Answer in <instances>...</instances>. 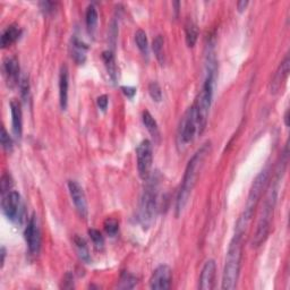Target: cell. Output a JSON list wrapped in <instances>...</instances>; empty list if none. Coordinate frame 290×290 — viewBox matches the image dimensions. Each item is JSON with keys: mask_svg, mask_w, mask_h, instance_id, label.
Instances as JSON below:
<instances>
[{"mask_svg": "<svg viewBox=\"0 0 290 290\" xmlns=\"http://www.w3.org/2000/svg\"><path fill=\"white\" fill-rule=\"evenodd\" d=\"M211 153V143L206 142L202 145L200 149L196 151L195 154L191 157L190 160L187 163V167L185 169L184 178L182 185L178 191L177 196V203H176V212L177 216H180L183 213L185 206L187 205L189 196L193 191L196 183H198V178L200 173L203 169L206 159L209 158Z\"/></svg>", "mask_w": 290, "mask_h": 290, "instance_id": "6da1fadb", "label": "cell"}, {"mask_svg": "<svg viewBox=\"0 0 290 290\" xmlns=\"http://www.w3.org/2000/svg\"><path fill=\"white\" fill-rule=\"evenodd\" d=\"M243 239L244 234L235 233L231 242L229 244L222 273L221 288L223 290H233L237 287L240 266H242Z\"/></svg>", "mask_w": 290, "mask_h": 290, "instance_id": "7a4b0ae2", "label": "cell"}, {"mask_svg": "<svg viewBox=\"0 0 290 290\" xmlns=\"http://www.w3.org/2000/svg\"><path fill=\"white\" fill-rule=\"evenodd\" d=\"M269 176H270V170L267 168H265L255 177L253 184H252V187L249 189V194L247 201H246L244 211L242 215H240L237 221L236 233L245 234L246 229H247V227L249 226L256 207L260 203L262 195H263V191L266 187L267 182H269Z\"/></svg>", "mask_w": 290, "mask_h": 290, "instance_id": "3957f363", "label": "cell"}, {"mask_svg": "<svg viewBox=\"0 0 290 290\" xmlns=\"http://www.w3.org/2000/svg\"><path fill=\"white\" fill-rule=\"evenodd\" d=\"M147 184L140 201L139 220L143 229H149L156 221L159 204V179L152 176L146 179Z\"/></svg>", "mask_w": 290, "mask_h": 290, "instance_id": "277c9868", "label": "cell"}, {"mask_svg": "<svg viewBox=\"0 0 290 290\" xmlns=\"http://www.w3.org/2000/svg\"><path fill=\"white\" fill-rule=\"evenodd\" d=\"M277 196H278L277 187L276 186H273L266 195L263 207H262L261 215L259 218V221H257L256 230L254 234L253 240H252V246H253V247H259V246H261L265 242L267 236H269L273 212H275V207L277 203Z\"/></svg>", "mask_w": 290, "mask_h": 290, "instance_id": "5b68a950", "label": "cell"}, {"mask_svg": "<svg viewBox=\"0 0 290 290\" xmlns=\"http://www.w3.org/2000/svg\"><path fill=\"white\" fill-rule=\"evenodd\" d=\"M216 75L206 74L204 84L199 93L198 98L193 105L195 110L196 119H198L199 125V134L201 135L204 132L207 124V118H209V112L213 98V87H215Z\"/></svg>", "mask_w": 290, "mask_h": 290, "instance_id": "8992f818", "label": "cell"}, {"mask_svg": "<svg viewBox=\"0 0 290 290\" xmlns=\"http://www.w3.org/2000/svg\"><path fill=\"white\" fill-rule=\"evenodd\" d=\"M199 135V125L198 119L193 106H191L187 111L185 112L184 117L180 122L179 130H178V142L179 145L187 146L189 143L194 141L195 136Z\"/></svg>", "mask_w": 290, "mask_h": 290, "instance_id": "52a82bcc", "label": "cell"}, {"mask_svg": "<svg viewBox=\"0 0 290 290\" xmlns=\"http://www.w3.org/2000/svg\"><path fill=\"white\" fill-rule=\"evenodd\" d=\"M2 206L4 215L12 222H21L23 219L24 205L18 191L10 190L3 195Z\"/></svg>", "mask_w": 290, "mask_h": 290, "instance_id": "ba28073f", "label": "cell"}, {"mask_svg": "<svg viewBox=\"0 0 290 290\" xmlns=\"http://www.w3.org/2000/svg\"><path fill=\"white\" fill-rule=\"evenodd\" d=\"M136 159H138V170L142 179L146 180L150 177L152 161H153V150L152 144L149 140L142 141L136 149Z\"/></svg>", "mask_w": 290, "mask_h": 290, "instance_id": "9c48e42d", "label": "cell"}, {"mask_svg": "<svg viewBox=\"0 0 290 290\" xmlns=\"http://www.w3.org/2000/svg\"><path fill=\"white\" fill-rule=\"evenodd\" d=\"M25 240L31 254H37L41 247V230L35 215L32 216L25 228Z\"/></svg>", "mask_w": 290, "mask_h": 290, "instance_id": "30bf717a", "label": "cell"}, {"mask_svg": "<svg viewBox=\"0 0 290 290\" xmlns=\"http://www.w3.org/2000/svg\"><path fill=\"white\" fill-rule=\"evenodd\" d=\"M172 272L170 266L166 264L159 265L153 271L150 278V288L153 290H165L169 289L171 286Z\"/></svg>", "mask_w": 290, "mask_h": 290, "instance_id": "8fae6325", "label": "cell"}, {"mask_svg": "<svg viewBox=\"0 0 290 290\" xmlns=\"http://www.w3.org/2000/svg\"><path fill=\"white\" fill-rule=\"evenodd\" d=\"M68 189H69L70 198L73 200V203L76 207V210H78L79 215L82 218H86L87 203H86V198L83 187H82L78 182H75V180H70L68 183Z\"/></svg>", "mask_w": 290, "mask_h": 290, "instance_id": "7c38bea8", "label": "cell"}, {"mask_svg": "<svg viewBox=\"0 0 290 290\" xmlns=\"http://www.w3.org/2000/svg\"><path fill=\"white\" fill-rule=\"evenodd\" d=\"M216 272H217L216 262L213 260L206 261L200 276L199 288L202 290H211L215 288Z\"/></svg>", "mask_w": 290, "mask_h": 290, "instance_id": "4fadbf2b", "label": "cell"}, {"mask_svg": "<svg viewBox=\"0 0 290 290\" xmlns=\"http://www.w3.org/2000/svg\"><path fill=\"white\" fill-rule=\"evenodd\" d=\"M4 73L7 81V85L14 87L20 83V65L16 58H7L4 62Z\"/></svg>", "mask_w": 290, "mask_h": 290, "instance_id": "5bb4252c", "label": "cell"}, {"mask_svg": "<svg viewBox=\"0 0 290 290\" xmlns=\"http://www.w3.org/2000/svg\"><path fill=\"white\" fill-rule=\"evenodd\" d=\"M10 111H12V127L16 139L21 140L23 134V114L18 100L10 101Z\"/></svg>", "mask_w": 290, "mask_h": 290, "instance_id": "9a60e30c", "label": "cell"}, {"mask_svg": "<svg viewBox=\"0 0 290 290\" xmlns=\"http://www.w3.org/2000/svg\"><path fill=\"white\" fill-rule=\"evenodd\" d=\"M68 89H69V74L66 65L62 66L59 75V102L60 108L66 110L68 105Z\"/></svg>", "mask_w": 290, "mask_h": 290, "instance_id": "2e32d148", "label": "cell"}, {"mask_svg": "<svg viewBox=\"0 0 290 290\" xmlns=\"http://www.w3.org/2000/svg\"><path fill=\"white\" fill-rule=\"evenodd\" d=\"M87 47L85 43L80 40L78 36H73L72 41H70V53H72V58L75 60L76 64L82 65L85 63L86 60V52Z\"/></svg>", "mask_w": 290, "mask_h": 290, "instance_id": "e0dca14e", "label": "cell"}, {"mask_svg": "<svg viewBox=\"0 0 290 290\" xmlns=\"http://www.w3.org/2000/svg\"><path fill=\"white\" fill-rule=\"evenodd\" d=\"M289 56H286L283 59V62L280 64V66L278 67L275 78L271 82V92L277 93L279 90L281 89V85L284 81H286L288 73H289Z\"/></svg>", "mask_w": 290, "mask_h": 290, "instance_id": "ac0fdd59", "label": "cell"}, {"mask_svg": "<svg viewBox=\"0 0 290 290\" xmlns=\"http://www.w3.org/2000/svg\"><path fill=\"white\" fill-rule=\"evenodd\" d=\"M22 34V30L18 25L12 24L9 25L6 30L4 31V33L2 35V47L5 49L9 46H12L13 43H15L20 39V36Z\"/></svg>", "mask_w": 290, "mask_h": 290, "instance_id": "d6986e66", "label": "cell"}, {"mask_svg": "<svg viewBox=\"0 0 290 290\" xmlns=\"http://www.w3.org/2000/svg\"><path fill=\"white\" fill-rule=\"evenodd\" d=\"M73 243L75 246V249L78 252V255L80 259L84 262L86 264H90L92 262L91 259V254H90V250H89V246L86 244V240L79 236V235H75L74 238H73Z\"/></svg>", "mask_w": 290, "mask_h": 290, "instance_id": "ffe728a7", "label": "cell"}, {"mask_svg": "<svg viewBox=\"0 0 290 290\" xmlns=\"http://www.w3.org/2000/svg\"><path fill=\"white\" fill-rule=\"evenodd\" d=\"M199 37V27L194 22L188 21L187 24L185 25V39L186 43L189 48H193L195 46L196 41Z\"/></svg>", "mask_w": 290, "mask_h": 290, "instance_id": "44dd1931", "label": "cell"}, {"mask_svg": "<svg viewBox=\"0 0 290 290\" xmlns=\"http://www.w3.org/2000/svg\"><path fill=\"white\" fill-rule=\"evenodd\" d=\"M102 59L103 62L106 64V67L108 70V74L110 76L111 80L113 82L117 81V66H116V62H114V56H113V52L110 50H107V51H103L102 53Z\"/></svg>", "mask_w": 290, "mask_h": 290, "instance_id": "7402d4cb", "label": "cell"}, {"mask_svg": "<svg viewBox=\"0 0 290 290\" xmlns=\"http://www.w3.org/2000/svg\"><path fill=\"white\" fill-rule=\"evenodd\" d=\"M153 52L156 54V58L160 65L165 64L166 54H165V39L162 35H157L152 43Z\"/></svg>", "mask_w": 290, "mask_h": 290, "instance_id": "603a6c76", "label": "cell"}, {"mask_svg": "<svg viewBox=\"0 0 290 290\" xmlns=\"http://www.w3.org/2000/svg\"><path fill=\"white\" fill-rule=\"evenodd\" d=\"M98 21H99V15H98V10H96V8L94 6H93V5H90V6L86 8L85 22H86L87 30H89V32H90L91 34L94 33V31L96 30Z\"/></svg>", "mask_w": 290, "mask_h": 290, "instance_id": "cb8c5ba5", "label": "cell"}, {"mask_svg": "<svg viewBox=\"0 0 290 290\" xmlns=\"http://www.w3.org/2000/svg\"><path fill=\"white\" fill-rule=\"evenodd\" d=\"M142 120H143L144 126L146 127V129L149 130V133L153 136V138H159L160 133H159L158 124L156 122V119L153 118V116L149 111L145 110L143 112V114H142Z\"/></svg>", "mask_w": 290, "mask_h": 290, "instance_id": "d4e9b609", "label": "cell"}, {"mask_svg": "<svg viewBox=\"0 0 290 290\" xmlns=\"http://www.w3.org/2000/svg\"><path fill=\"white\" fill-rule=\"evenodd\" d=\"M135 42L140 51L147 56L149 54V42H147V35L143 30H138L135 32Z\"/></svg>", "mask_w": 290, "mask_h": 290, "instance_id": "484cf974", "label": "cell"}, {"mask_svg": "<svg viewBox=\"0 0 290 290\" xmlns=\"http://www.w3.org/2000/svg\"><path fill=\"white\" fill-rule=\"evenodd\" d=\"M138 284V278L130 275L128 272H124L120 277L118 288L120 289H133Z\"/></svg>", "mask_w": 290, "mask_h": 290, "instance_id": "4316f807", "label": "cell"}, {"mask_svg": "<svg viewBox=\"0 0 290 290\" xmlns=\"http://www.w3.org/2000/svg\"><path fill=\"white\" fill-rule=\"evenodd\" d=\"M89 236L92 239L93 245L96 249H102L105 246V238H103L102 234L96 230V229H90L89 230Z\"/></svg>", "mask_w": 290, "mask_h": 290, "instance_id": "83f0119b", "label": "cell"}, {"mask_svg": "<svg viewBox=\"0 0 290 290\" xmlns=\"http://www.w3.org/2000/svg\"><path fill=\"white\" fill-rule=\"evenodd\" d=\"M103 227H105L106 233L109 235L110 237H114L117 235L118 230H119V223L116 220V219L112 218H108L107 220L103 223Z\"/></svg>", "mask_w": 290, "mask_h": 290, "instance_id": "f1b7e54d", "label": "cell"}, {"mask_svg": "<svg viewBox=\"0 0 290 290\" xmlns=\"http://www.w3.org/2000/svg\"><path fill=\"white\" fill-rule=\"evenodd\" d=\"M149 94L154 102H160L162 100V90L158 82H151L149 84Z\"/></svg>", "mask_w": 290, "mask_h": 290, "instance_id": "f546056e", "label": "cell"}, {"mask_svg": "<svg viewBox=\"0 0 290 290\" xmlns=\"http://www.w3.org/2000/svg\"><path fill=\"white\" fill-rule=\"evenodd\" d=\"M2 145L6 152H10L13 150V140L5 127H2Z\"/></svg>", "mask_w": 290, "mask_h": 290, "instance_id": "4dcf8cb0", "label": "cell"}, {"mask_svg": "<svg viewBox=\"0 0 290 290\" xmlns=\"http://www.w3.org/2000/svg\"><path fill=\"white\" fill-rule=\"evenodd\" d=\"M20 89H21L22 98H23L24 101H26L29 99V94H30V84H29V80L26 79V76H23V78L21 79Z\"/></svg>", "mask_w": 290, "mask_h": 290, "instance_id": "1f68e13d", "label": "cell"}, {"mask_svg": "<svg viewBox=\"0 0 290 290\" xmlns=\"http://www.w3.org/2000/svg\"><path fill=\"white\" fill-rule=\"evenodd\" d=\"M12 186H13L12 177H10L9 175L5 173L4 176H3V178H2V193H3V195L8 193V191H10V188H12Z\"/></svg>", "mask_w": 290, "mask_h": 290, "instance_id": "d6a6232c", "label": "cell"}, {"mask_svg": "<svg viewBox=\"0 0 290 290\" xmlns=\"http://www.w3.org/2000/svg\"><path fill=\"white\" fill-rule=\"evenodd\" d=\"M96 103H98V107H99L102 111H106L107 108H108V105H109L108 95H106V94L100 95L99 98H98Z\"/></svg>", "mask_w": 290, "mask_h": 290, "instance_id": "836d02e7", "label": "cell"}, {"mask_svg": "<svg viewBox=\"0 0 290 290\" xmlns=\"http://www.w3.org/2000/svg\"><path fill=\"white\" fill-rule=\"evenodd\" d=\"M122 90L124 92V94L127 98H129V99H133L134 95L136 94V89L132 86H123Z\"/></svg>", "mask_w": 290, "mask_h": 290, "instance_id": "e575fe53", "label": "cell"}, {"mask_svg": "<svg viewBox=\"0 0 290 290\" xmlns=\"http://www.w3.org/2000/svg\"><path fill=\"white\" fill-rule=\"evenodd\" d=\"M41 8L45 10L46 13H50V12H53V6H54V4L53 3H49V2H46V3H41Z\"/></svg>", "mask_w": 290, "mask_h": 290, "instance_id": "d590c367", "label": "cell"}, {"mask_svg": "<svg viewBox=\"0 0 290 290\" xmlns=\"http://www.w3.org/2000/svg\"><path fill=\"white\" fill-rule=\"evenodd\" d=\"M247 5H248V2H246V0H240V2H238V3H237V9H238V12H239V13L244 12V10L246 9V7H247Z\"/></svg>", "mask_w": 290, "mask_h": 290, "instance_id": "8d00e7d4", "label": "cell"}, {"mask_svg": "<svg viewBox=\"0 0 290 290\" xmlns=\"http://www.w3.org/2000/svg\"><path fill=\"white\" fill-rule=\"evenodd\" d=\"M0 253H2V267H3L5 264V259H6V248L2 247V252H0Z\"/></svg>", "mask_w": 290, "mask_h": 290, "instance_id": "74e56055", "label": "cell"}, {"mask_svg": "<svg viewBox=\"0 0 290 290\" xmlns=\"http://www.w3.org/2000/svg\"><path fill=\"white\" fill-rule=\"evenodd\" d=\"M289 110L286 111V113H284V124H286V126H289Z\"/></svg>", "mask_w": 290, "mask_h": 290, "instance_id": "f35d334b", "label": "cell"}]
</instances>
